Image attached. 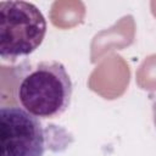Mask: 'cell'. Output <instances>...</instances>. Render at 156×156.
<instances>
[{
  "label": "cell",
  "mask_w": 156,
  "mask_h": 156,
  "mask_svg": "<svg viewBox=\"0 0 156 156\" xmlns=\"http://www.w3.org/2000/svg\"><path fill=\"white\" fill-rule=\"evenodd\" d=\"M72 80L58 61H43L28 71L17 87L21 107L38 118L62 115L72 98Z\"/></svg>",
  "instance_id": "1"
},
{
  "label": "cell",
  "mask_w": 156,
  "mask_h": 156,
  "mask_svg": "<svg viewBox=\"0 0 156 156\" xmlns=\"http://www.w3.org/2000/svg\"><path fill=\"white\" fill-rule=\"evenodd\" d=\"M46 20L38 6L23 0L0 2V56L16 60L43 43Z\"/></svg>",
  "instance_id": "2"
},
{
  "label": "cell",
  "mask_w": 156,
  "mask_h": 156,
  "mask_svg": "<svg viewBox=\"0 0 156 156\" xmlns=\"http://www.w3.org/2000/svg\"><path fill=\"white\" fill-rule=\"evenodd\" d=\"M45 147L38 117L20 106L0 107V156H43Z\"/></svg>",
  "instance_id": "3"
},
{
  "label": "cell",
  "mask_w": 156,
  "mask_h": 156,
  "mask_svg": "<svg viewBox=\"0 0 156 156\" xmlns=\"http://www.w3.org/2000/svg\"><path fill=\"white\" fill-rule=\"evenodd\" d=\"M152 117H154V124L156 127V101L152 104Z\"/></svg>",
  "instance_id": "4"
}]
</instances>
